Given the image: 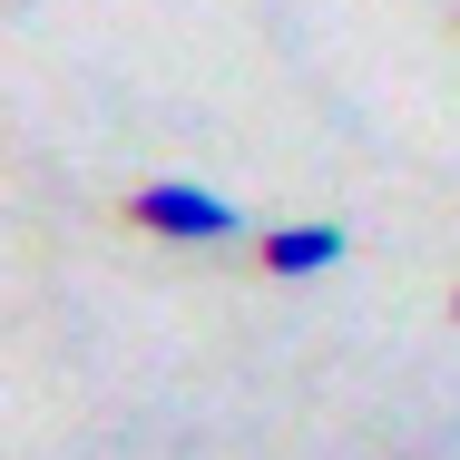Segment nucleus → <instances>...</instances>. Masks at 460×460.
I'll return each instance as SVG.
<instances>
[{
    "label": "nucleus",
    "instance_id": "2",
    "mask_svg": "<svg viewBox=\"0 0 460 460\" xmlns=\"http://www.w3.org/2000/svg\"><path fill=\"white\" fill-rule=\"evenodd\" d=\"M353 255V235H343V216H304V226H275V235H255V265L275 284H304V275H333Z\"/></svg>",
    "mask_w": 460,
    "mask_h": 460
},
{
    "label": "nucleus",
    "instance_id": "3",
    "mask_svg": "<svg viewBox=\"0 0 460 460\" xmlns=\"http://www.w3.org/2000/svg\"><path fill=\"white\" fill-rule=\"evenodd\" d=\"M451 314H460V294H451Z\"/></svg>",
    "mask_w": 460,
    "mask_h": 460
},
{
    "label": "nucleus",
    "instance_id": "1",
    "mask_svg": "<svg viewBox=\"0 0 460 460\" xmlns=\"http://www.w3.org/2000/svg\"><path fill=\"white\" fill-rule=\"evenodd\" d=\"M128 216H137L147 235H167V245H235V235H245V206H235V196H216V186H196V177L137 186V196H128Z\"/></svg>",
    "mask_w": 460,
    "mask_h": 460
}]
</instances>
